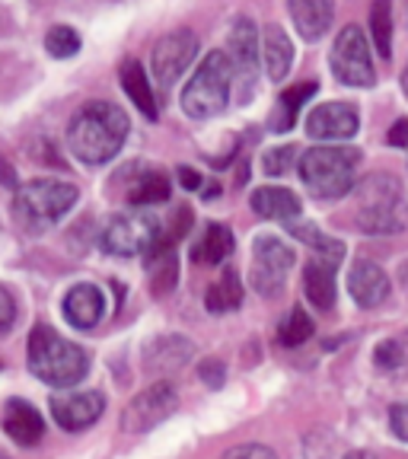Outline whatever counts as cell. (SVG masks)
Segmentation results:
<instances>
[{
  "label": "cell",
  "mask_w": 408,
  "mask_h": 459,
  "mask_svg": "<svg viewBox=\"0 0 408 459\" xmlns=\"http://www.w3.org/2000/svg\"><path fill=\"white\" fill-rule=\"evenodd\" d=\"M128 128V115L115 102H86L67 125V147L80 163L102 166L122 151Z\"/></svg>",
  "instance_id": "cell-1"
},
{
  "label": "cell",
  "mask_w": 408,
  "mask_h": 459,
  "mask_svg": "<svg viewBox=\"0 0 408 459\" xmlns=\"http://www.w3.org/2000/svg\"><path fill=\"white\" fill-rule=\"evenodd\" d=\"M29 370L48 386L71 389L90 373V354L48 325H36L29 335Z\"/></svg>",
  "instance_id": "cell-2"
},
{
  "label": "cell",
  "mask_w": 408,
  "mask_h": 459,
  "mask_svg": "<svg viewBox=\"0 0 408 459\" xmlns=\"http://www.w3.org/2000/svg\"><path fill=\"white\" fill-rule=\"evenodd\" d=\"M80 192L77 186L61 179H32L16 186L13 198V221L20 223L26 233H45L55 223H61L71 208L77 204Z\"/></svg>",
  "instance_id": "cell-3"
},
{
  "label": "cell",
  "mask_w": 408,
  "mask_h": 459,
  "mask_svg": "<svg viewBox=\"0 0 408 459\" xmlns=\"http://www.w3.org/2000/svg\"><path fill=\"white\" fill-rule=\"evenodd\" d=\"M358 223L370 237H395L408 227V204L399 179L373 172L358 186Z\"/></svg>",
  "instance_id": "cell-4"
},
{
  "label": "cell",
  "mask_w": 408,
  "mask_h": 459,
  "mask_svg": "<svg viewBox=\"0 0 408 459\" xmlns=\"http://www.w3.org/2000/svg\"><path fill=\"white\" fill-rule=\"evenodd\" d=\"M360 163V151L354 147H309L300 153V179L307 192L319 201H335L354 188V169Z\"/></svg>",
  "instance_id": "cell-5"
},
{
  "label": "cell",
  "mask_w": 408,
  "mask_h": 459,
  "mask_svg": "<svg viewBox=\"0 0 408 459\" xmlns=\"http://www.w3.org/2000/svg\"><path fill=\"white\" fill-rule=\"evenodd\" d=\"M230 83H233V71H230L227 51H211L182 90V112L198 122L221 115L230 102Z\"/></svg>",
  "instance_id": "cell-6"
},
{
  "label": "cell",
  "mask_w": 408,
  "mask_h": 459,
  "mask_svg": "<svg viewBox=\"0 0 408 459\" xmlns=\"http://www.w3.org/2000/svg\"><path fill=\"white\" fill-rule=\"evenodd\" d=\"M227 57H230V71H233V83H230V93L237 96L239 106L252 100L258 86V29L252 20L237 16L233 26H230L227 36Z\"/></svg>",
  "instance_id": "cell-7"
},
{
  "label": "cell",
  "mask_w": 408,
  "mask_h": 459,
  "mask_svg": "<svg viewBox=\"0 0 408 459\" xmlns=\"http://www.w3.org/2000/svg\"><path fill=\"white\" fill-rule=\"evenodd\" d=\"M157 239H163V230L153 214L143 211H131V214H118L106 223L100 237V246L109 255L128 258V255H143Z\"/></svg>",
  "instance_id": "cell-8"
},
{
  "label": "cell",
  "mask_w": 408,
  "mask_h": 459,
  "mask_svg": "<svg viewBox=\"0 0 408 459\" xmlns=\"http://www.w3.org/2000/svg\"><path fill=\"white\" fill-rule=\"evenodd\" d=\"M329 67L335 71V77L342 80L344 86L367 90V86L377 83L370 45H367L360 26H344L342 32H338L335 45H332V55H329Z\"/></svg>",
  "instance_id": "cell-9"
},
{
  "label": "cell",
  "mask_w": 408,
  "mask_h": 459,
  "mask_svg": "<svg viewBox=\"0 0 408 459\" xmlns=\"http://www.w3.org/2000/svg\"><path fill=\"white\" fill-rule=\"evenodd\" d=\"M294 249L284 246L278 237H258L252 243V272L249 281L256 294L278 297L287 284V272L294 268Z\"/></svg>",
  "instance_id": "cell-10"
},
{
  "label": "cell",
  "mask_w": 408,
  "mask_h": 459,
  "mask_svg": "<svg viewBox=\"0 0 408 459\" xmlns=\"http://www.w3.org/2000/svg\"><path fill=\"white\" fill-rule=\"evenodd\" d=\"M176 409H179L176 386L172 383H153L128 402V409L122 415V430L125 434H147L157 424H163Z\"/></svg>",
  "instance_id": "cell-11"
},
{
  "label": "cell",
  "mask_w": 408,
  "mask_h": 459,
  "mask_svg": "<svg viewBox=\"0 0 408 459\" xmlns=\"http://www.w3.org/2000/svg\"><path fill=\"white\" fill-rule=\"evenodd\" d=\"M195 55H198V36L192 29H176L169 36H163L151 51V71L163 90L176 86V80L192 67Z\"/></svg>",
  "instance_id": "cell-12"
},
{
  "label": "cell",
  "mask_w": 408,
  "mask_h": 459,
  "mask_svg": "<svg viewBox=\"0 0 408 459\" xmlns=\"http://www.w3.org/2000/svg\"><path fill=\"white\" fill-rule=\"evenodd\" d=\"M360 128V115L352 102H323L307 115V134L316 141H352Z\"/></svg>",
  "instance_id": "cell-13"
},
{
  "label": "cell",
  "mask_w": 408,
  "mask_h": 459,
  "mask_svg": "<svg viewBox=\"0 0 408 459\" xmlns=\"http://www.w3.org/2000/svg\"><path fill=\"white\" fill-rule=\"evenodd\" d=\"M102 411H106V395L96 393V389L51 395V415H55L57 428H65V430L90 428V424L100 421Z\"/></svg>",
  "instance_id": "cell-14"
},
{
  "label": "cell",
  "mask_w": 408,
  "mask_h": 459,
  "mask_svg": "<svg viewBox=\"0 0 408 459\" xmlns=\"http://www.w3.org/2000/svg\"><path fill=\"white\" fill-rule=\"evenodd\" d=\"M195 358V344L182 335H160L143 344V370L153 377H169Z\"/></svg>",
  "instance_id": "cell-15"
},
{
  "label": "cell",
  "mask_w": 408,
  "mask_h": 459,
  "mask_svg": "<svg viewBox=\"0 0 408 459\" xmlns=\"http://www.w3.org/2000/svg\"><path fill=\"white\" fill-rule=\"evenodd\" d=\"M7 437L16 440L20 446H36L45 437V421L39 415V409L26 399H10L4 405V418H0Z\"/></svg>",
  "instance_id": "cell-16"
},
{
  "label": "cell",
  "mask_w": 408,
  "mask_h": 459,
  "mask_svg": "<svg viewBox=\"0 0 408 459\" xmlns=\"http://www.w3.org/2000/svg\"><path fill=\"white\" fill-rule=\"evenodd\" d=\"M348 290H352L358 307L373 309L389 297V278L377 262L360 258V262H354L352 274H348Z\"/></svg>",
  "instance_id": "cell-17"
},
{
  "label": "cell",
  "mask_w": 408,
  "mask_h": 459,
  "mask_svg": "<svg viewBox=\"0 0 408 459\" xmlns=\"http://www.w3.org/2000/svg\"><path fill=\"white\" fill-rule=\"evenodd\" d=\"M106 313V297L96 284H74L65 297V319L74 329H96Z\"/></svg>",
  "instance_id": "cell-18"
},
{
  "label": "cell",
  "mask_w": 408,
  "mask_h": 459,
  "mask_svg": "<svg viewBox=\"0 0 408 459\" xmlns=\"http://www.w3.org/2000/svg\"><path fill=\"white\" fill-rule=\"evenodd\" d=\"M287 10H291L297 32L307 42L323 39L335 20V0H287Z\"/></svg>",
  "instance_id": "cell-19"
},
{
  "label": "cell",
  "mask_w": 408,
  "mask_h": 459,
  "mask_svg": "<svg viewBox=\"0 0 408 459\" xmlns=\"http://www.w3.org/2000/svg\"><path fill=\"white\" fill-rule=\"evenodd\" d=\"M143 262H147V274H151V290L157 297H166L179 281V258H176V249L166 239V233L163 239H157L151 249L143 252Z\"/></svg>",
  "instance_id": "cell-20"
},
{
  "label": "cell",
  "mask_w": 408,
  "mask_h": 459,
  "mask_svg": "<svg viewBox=\"0 0 408 459\" xmlns=\"http://www.w3.org/2000/svg\"><path fill=\"white\" fill-rule=\"evenodd\" d=\"M262 61H265L268 80H274V83H281L291 74V67H294V42H291V36L281 26H265Z\"/></svg>",
  "instance_id": "cell-21"
},
{
  "label": "cell",
  "mask_w": 408,
  "mask_h": 459,
  "mask_svg": "<svg viewBox=\"0 0 408 459\" xmlns=\"http://www.w3.org/2000/svg\"><path fill=\"white\" fill-rule=\"evenodd\" d=\"M252 211L262 221H294L300 214V198L291 188L262 186L252 192Z\"/></svg>",
  "instance_id": "cell-22"
},
{
  "label": "cell",
  "mask_w": 408,
  "mask_h": 459,
  "mask_svg": "<svg viewBox=\"0 0 408 459\" xmlns=\"http://www.w3.org/2000/svg\"><path fill=\"white\" fill-rule=\"evenodd\" d=\"M303 294L313 303L316 309H332L335 307L338 287H335V265L323 262V258H313L303 272Z\"/></svg>",
  "instance_id": "cell-23"
},
{
  "label": "cell",
  "mask_w": 408,
  "mask_h": 459,
  "mask_svg": "<svg viewBox=\"0 0 408 459\" xmlns=\"http://www.w3.org/2000/svg\"><path fill=\"white\" fill-rule=\"evenodd\" d=\"M122 86L125 93H128V100L135 102L137 108H141L143 118H151V122H157V96H153V86H151V77H147V71H143L141 61H125L122 65Z\"/></svg>",
  "instance_id": "cell-24"
},
{
  "label": "cell",
  "mask_w": 408,
  "mask_h": 459,
  "mask_svg": "<svg viewBox=\"0 0 408 459\" xmlns=\"http://www.w3.org/2000/svg\"><path fill=\"white\" fill-rule=\"evenodd\" d=\"M233 246H237V239H233V233H230L223 223H208L204 233H201V239L195 243L192 255L201 265H221L223 258L233 255Z\"/></svg>",
  "instance_id": "cell-25"
},
{
  "label": "cell",
  "mask_w": 408,
  "mask_h": 459,
  "mask_svg": "<svg viewBox=\"0 0 408 459\" xmlns=\"http://www.w3.org/2000/svg\"><path fill=\"white\" fill-rule=\"evenodd\" d=\"M319 90V83L316 80H309V83H300V86H291V90H284V93L278 96V106H274V115H272V131H291L297 122V112L303 108V102H309V96Z\"/></svg>",
  "instance_id": "cell-26"
},
{
  "label": "cell",
  "mask_w": 408,
  "mask_h": 459,
  "mask_svg": "<svg viewBox=\"0 0 408 459\" xmlns=\"http://www.w3.org/2000/svg\"><path fill=\"white\" fill-rule=\"evenodd\" d=\"M243 303V281L237 278V272H223L214 284L208 287V294H204V307L211 313H230V309H237Z\"/></svg>",
  "instance_id": "cell-27"
},
{
  "label": "cell",
  "mask_w": 408,
  "mask_h": 459,
  "mask_svg": "<svg viewBox=\"0 0 408 459\" xmlns=\"http://www.w3.org/2000/svg\"><path fill=\"white\" fill-rule=\"evenodd\" d=\"M169 179L163 172H143L141 179H135V186L128 188V204L135 208H151V204H163L169 201Z\"/></svg>",
  "instance_id": "cell-28"
},
{
  "label": "cell",
  "mask_w": 408,
  "mask_h": 459,
  "mask_svg": "<svg viewBox=\"0 0 408 459\" xmlns=\"http://www.w3.org/2000/svg\"><path fill=\"white\" fill-rule=\"evenodd\" d=\"M370 32H373V45H377V55L389 61V55H393V4L389 0H373Z\"/></svg>",
  "instance_id": "cell-29"
},
{
  "label": "cell",
  "mask_w": 408,
  "mask_h": 459,
  "mask_svg": "<svg viewBox=\"0 0 408 459\" xmlns=\"http://www.w3.org/2000/svg\"><path fill=\"white\" fill-rule=\"evenodd\" d=\"M373 360H377L380 370H408V332L383 338V342L373 348Z\"/></svg>",
  "instance_id": "cell-30"
},
{
  "label": "cell",
  "mask_w": 408,
  "mask_h": 459,
  "mask_svg": "<svg viewBox=\"0 0 408 459\" xmlns=\"http://www.w3.org/2000/svg\"><path fill=\"white\" fill-rule=\"evenodd\" d=\"M313 319L307 316V309L294 307L291 309V316H287L284 323H281V332H278V342L287 344V348H297V344L309 342V335H313Z\"/></svg>",
  "instance_id": "cell-31"
},
{
  "label": "cell",
  "mask_w": 408,
  "mask_h": 459,
  "mask_svg": "<svg viewBox=\"0 0 408 459\" xmlns=\"http://www.w3.org/2000/svg\"><path fill=\"white\" fill-rule=\"evenodd\" d=\"M45 51L57 61L74 57L80 51V32L74 26H51L48 36H45Z\"/></svg>",
  "instance_id": "cell-32"
},
{
  "label": "cell",
  "mask_w": 408,
  "mask_h": 459,
  "mask_svg": "<svg viewBox=\"0 0 408 459\" xmlns=\"http://www.w3.org/2000/svg\"><path fill=\"white\" fill-rule=\"evenodd\" d=\"M297 163V147H272L268 153H262V169L265 176H284L291 166Z\"/></svg>",
  "instance_id": "cell-33"
},
{
  "label": "cell",
  "mask_w": 408,
  "mask_h": 459,
  "mask_svg": "<svg viewBox=\"0 0 408 459\" xmlns=\"http://www.w3.org/2000/svg\"><path fill=\"white\" fill-rule=\"evenodd\" d=\"M198 377H201V383H204L208 389H221L223 383H227V367H223V360L208 358V360H201Z\"/></svg>",
  "instance_id": "cell-34"
},
{
  "label": "cell",
  "mask_w": 408,
  "mask_h": 459,
  "mask_svg": "<svg viewBox=\"0 0 408 459\" xmlns=\"http://www.w3.org/2000/svg\"><path fill=\"white\" fill-rule=\"evenodd\" d=\"M221 459H278V456H274V450L265 444H239L223 453Z\"/></svg>",
  "instance_id": "cell-35"
},
{
  "label": "cell",
  "mask_w": 408,
  "mask_h": 459,
  "mask_svg": "<svg viewBox=\"0 0 408 459\" xmlns=\"http://www.w3.org/2000/svg\"><path fill=\"white\" fill-rule=\"evenodd\" d=\"M16 323V300L7 287L0 284V335H7Z\"/></svg>",
  "instance_id": "cell-36"
},
{
  "label": "cell",
  "mask_w": 408,
  "mask_h": 459,
  "mask_svg": "<svg viewBox=\"0 0 408 459\" xmlns=\"http://www.w3.org/2000/svg\"><path fill=\"white\" fill-rule=\"evenodd\" d=\"M389 428H393V434L402 440V444H408V405L405 402H399V405L389 409Z\"/></svg>",
  "instance_id": "cell-37"
},
{
  "label": "cell",
  "mask_w": 408,
  "mask_h": 459,
  "mask_svg": "<svg viewBox=\"0 0 408 459\" xmlns=\"http://www.w3.org/2000/svg\"><path fill=\"white\" fill-rule=\"evenodd\" d=\"M188 227H192V211L188 208H179L176 211V217H172V230H169V243H176V239H182L188 233Z\"/></svg>",
  "instance_id": "cell-38"
},
{
  "label": "cell",
  "mask_w": 408,
  "mask_h": 459,
  "mask_svg": "<svg viewBox=\"0 0 408 459\" xmlns=\"http://www.w3.org/2000/svg\"><path fill=\"white\" fill-rule=\"evenodd\" d=\"M386 141L393 143V147H408V118H399V122L389 128Z\"/></svg>",
  "instance_id": "cell-39"
},
{
  "label": "cell",
  "mask_w": 408,
  "mask_h": 459,
  "mask_svg": "<svg viewBox=\"0 0 408 459\" xmlns=\"http://www.w3.org/2000/svg\"><path fill=\"white\" fill-rule=\"evenodd\" d=\"M179 182L186 188H192V192H195V188H201V176L192 169V166H179Z\"/></svg>",
  "instance_id": "cell-40"
},
{
  "label": "cell",
  "mask_w": 408,
  "mask_h": 459,
  "mask_svg": "<svg viewBox=\"0 0 408 459\" xmlns=\"http://www.w3.org/2000/svg\"><path fill=\"white\" fill-rule=\"evenodd\" d=\"M344 459H377L373 453H367V450H354V453H348Z\"/></svg>",
  "instance_id": "cell-41"
},
{
  "label": "cell",
  "mask_w": 408,
  "mask_h": 459,
  "mask_svg": "<svg viewBox=\"0 0 408 459\" xmlns=\"http://www.w3.org/2000/svg\"><path fill=\"white\" fill-rule=\"evenodd\" d=\"M402 90H405V96H408V65H405V71H402Z\"/></svg>",
  "instance_id": "cell-42"
},
{
  "label": "cell",
  "mask_w": 408,
  "mask_h": 459,
  "mask_svg": "<svg viewBox=\"0 0 408 459\" xmlns=\"http://www.w3.org/2000/svg\"><path fill=\"white\" fill-rule=\"evenodd\" d=\"M0 459H10V456H7V453H4V450H0Z\"/></svg>",
  "instance_id": "cell-43"
}]
</instances>
